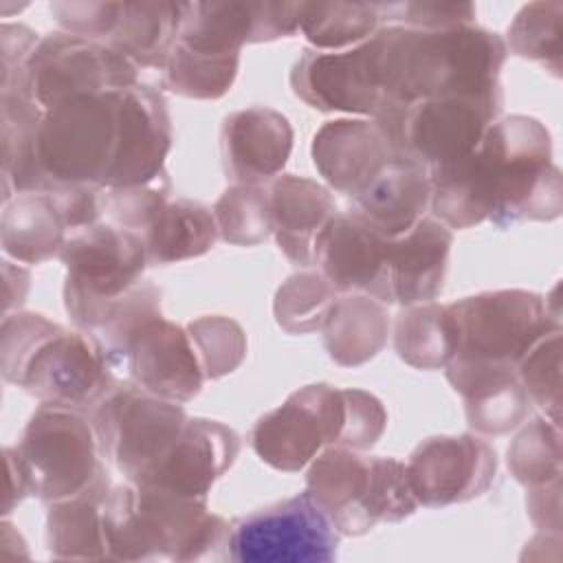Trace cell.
<instances>
[{"mask_svg":"<svg viewBox=\"0 0 563 563\" xmlns=\"http://www.w3.org/2000/svg\"><path fill=\"white\" fill-rule=\"evenodd\" d=\"M310 156L332 189L354 198L398 152L374 119H334L314 132Z\"/></svg>","mask_w":563,"mask_h":563,"instance_id":"24","label":"cell"},{"mask_svg":"<svg viewBox=\"0 0 563 563\" xmlns=\"http://www.w3.org/2000/svg\"><path fill=\"white\" fill-rule=\"evenodd\" d=\"M336 290L321 273L301 271L290 275L275 292L273 314L277 325L288 334H308L321 330Z\"/></svg>","mask_w":563,"mask_h":563,"instance_id":"40","label":"cell"},{"mask_svg":"<svg viewBox=\"0 0 563 563\" xmlns=\"http://www.w3.org/2000/svg\"><path fill=\"white\" fill-rule=\"evenodd\" d=\"M407 475L420 506L444 508L464 504L493 486L497 453L475 433L433 435L413 449Z\"/></svg>","mask_w":563,"mask_h":563,"instance_id":"14","label":"cell"},{"mask_svg":"<svg viewBox=\"0 0 563 563\" xmlns=\"http://www.w3.org/2000/svg\"><path fill=\"white\" fill-rule=\"evenodd\" d=\"M139 84V68L103 42L66 31L44 35L26 62V88L44 108L79 95L125 90Z\"/></svg>","mask_w":563,"mask_h":563,"instance_id":"11","label":"cell"},{"mask_svg":"<svg viewBox=\"0 0 563 563\" xmlns=\"http://www.w3.org/2000/svg\"><path fill=\"white\" fill-rule=\"evenodd\" d=\"M389 238L354 209L334 213L312 242V262L336 292H363L380 301Z\"/></svg>","mask_w":563,"mask_h":563,"instance_id":"19","label":"cell"},{"mask_svg":"<svg viewBox=\"0 0 563 563\" xmlns=\"http://www.w3.org/2000/svg\"><path fill=\"white\" fill-rule=\"evenodd\" d=\"M240 435L209 418H187L169 451L136 482L183 497L207 499L211 486L233 466Z\"/></svg>","mask_w":563,"mask_h":563,"instance_id":"18","label":"cell"},{"mask_svg":"<svg viewBox=\"0 0 563 563\" xmlns=\"http://www.w3.org/2000/svg\"><path fill=\"white\" fill-rule=\"evenodd\" d=\"M343 422V389L328 383L306 385L277 409L257 418L251 429V446L271 468L299 473L328 444H339Z\"/></svg>","mask_w":563,"mask_h":563,"instance_id":"12","label":"cell"},{"mask_svg":"<svg viewBox=\"0 0 563 563\" xmlns=\"http://www.w3.org/2000/svg\"><path fill=\"white\" fill-rule=\"evenodd\" d=\"M328 356L341 367H358L383 352L389 332L385 303L369 295H343L330 306L321 328Z\"/></svg>","mask_w":563,"mask_h":563,"instance_id":"32","label":"cell"},{"mask_svg":"<svg viewBox=\"0 0 563 563\" xmlns=\"http://www.w3.org/2000/svg\"><path fill=\"white\" fill-rule=\"evenodd\" d=\"M0 369L40 402L88 416L121 383L92 336L20 310L2 317Z\"/></svg>","mask_w":563,"mask_h":563,"instance_id":"3","label":"cell"},{"mask_svg":"<svg viewBox=\"0 0 563 563\" xmlns=\"http://www.w3.org/2000/svg\"><path fill=\"white\" fill-rule=\"evenodd\" d=\"M26 473L29 495L51 504L90 488L106 471L86 413L42 402L13 446Z\"/></svg>","mask_w":563,"mask_h":563,"instance_id":"7","label":"cell"},{"mask_svg":"<svg viewBox=\"0 0 563 563\" xmlns=\"http://www.w3.org/2000/svg\"><path fill=\"white\" fill-rule=\"evenodd\" d=\"M172 191L169 176L141 187L125 189H103L101 191V216L119 229H128L143 238V233L154 224Z\"/></svg>","mask_w":563,"mask_h":563,"instance_id":"44","label":"cell"},{"mask_svg":"<svg viewBox=\"0 0 563 563\" xmlns=\"http://www.w3.org/2000/svg\"><path fill=\"white\" fill-rule=\"evenodd\" d=\"M295 132L290 121L266 106H251L224 117L220 154L233 185H266L290 158Z\"/></svg>","mask_w":563,"mask_h":563,"instance_id":"22","label":"cell"},{"mask_svg":"<svg viewBox=\"0 0 563 563\" xmlns=\"http://www.w3.org/2000/svg\"><path fill=\"white\" fill-rule=\"evenodd\" d=\"M59 262L66 279L97 297H119L143 282L147 253L143 238L110 222L68 233Z\"/></svg>","mask_w":563,"mask_h":563,"instance_id":"17","label":"cell"},{"mask_svg":"<svg viewBox=\"0 0 563 563\" xmlns=\"http://www.w3.org/2000/svg\"><path fill=\"white\" fill-rule=\"evenodd\" d=\"M125 369L136 387L178 405L194 400L205 383L187 328L163 317L139 330L130 343Z\"/></svg>","mask_w":563,"mask_h":563,"instance_id":"20","label":"cell"},{"mask_svg":"<svg viewBox=\"0 0 563 563\" xmlns=\"http://www.w3.org/2000/svg\"><path fill=\"white\" fill-rule=\"evenodd\" d=\"M101 457L128 482L143 477L176 442L187 413L134 383H119L88 416Z\"/></svg>","mask_w":563,"mask_h":563,"instance_id":"8","label":"cell"},{"mask_svg":"<svg viewBox=\"0 0 563 563\" xmlns=\"http://www.w3.org/2000/svg\"><path fill=\"white\" fill-rule=\"evenodd\" d=\"M561 479L545 484V486H534L528 488L526 497V508L532 519V523L539 530H552L554 534H561Z\"/></svg>","mask_w":563,"mask_h":563,"instance_id":"49","label":"cell"},{"mask_svg":"<svg viewBox=\"0 0 563 563\" xmlns=\"http://www.w3.org/2000/svg\"><path fill=\"white\" fill-rule=\"evenodd\" d=\"M369 457L341 444H328L306 473V490L341 537H361L376 528L369 512Z\"/></svg>","mask_w":563,"mask_h":563,"instance_id":"25","label":"cell"},{"mask_svg":"<svg viewBox=\"0 0 563 563\" xmlns=\"http://www.w3.org/2000/svg\"><path fill=\"white\" fill-rule=\"evenodd\" d=\"M429 183L433 218L457 231L486 220L499 229L526 220L550 222L563 211L552 136L539 119L526 114L490 123L471 154L429 167Z\"/></svg>","mask_w":563,"mask_h":563,"instance_id":"1","label":"cell"},{"mask_svg":"<svg viewBox=\"0 0 563 563\" xmlns=\"http://www.w3.org/2000/svg\"><path fill=\"white\" fill-rule=\"evenodd\" d=\"M119 143V90L79 95L44 110L37 163L48 189L88 185L103 189Z\"/></svg>","mask_w":563,"mask_h":563,"instance_id":"5","label":"cell"},{"mask_svg":"<svg viewBox=\"0 0 563 563\" xmlns=\"http://www.w3.org/2000/svg\"><path fill=\"white\" fill-rule=\"evenodd\" d=\"M378 2H299V31L317 51H345L378 29Z\"/></svg>","mask_w":563,"mask_h":563,"instance_id":"36","label":"cell"},{"mask_svg":"<svg viewBox=\"0 0 563 563\" xmlns=\"http://www.w3.org/2000/svg\"><path fill=\"white\" fill-rule=\"evenodd\" d=\"M290 88L319 112L374 119L383 103L376 33L345 51H303L290 70Z\"/></svg>","mask_w":563,"mask_h":563,"instance_id":"13","label":"cell"},{"mask_svg":"<svg viewBox=\"0 0 563 563\" xmlns=\"http://www.w3.org/2000/svg\"><path fill=\"white\" fill-rule=\"evenodd\" d=\"M369 512L376 523H398L418 510L407 464L396 457H369Z\"/></svg>","mask_w":563,"mask_h":563,"instance_id":"45","label":"cell"},{"mask_svg":"<svg viewBox=\"0 0 563 563\" xmlns=\"http://www.w3.org/2000/svg\"><path fill=\"white\" fill-rule=\"evenodd\" d=\"M383 103L380 112L420 99L473 97L504 101L499 73L506 40L477 24L442 31L380 26L376 31Z\"/></svg>","mask_w":563,"mask_h":563,"instance_id":"2","label":"cell"},{"mask_svg":"<svg viewBox=\"0 0 563 563\" xmlns=\"http://www.w3.org/2000/svg\"><path fill=\"white\" fill-rule=\"evenodd\" d=\"M563 2H530L519 9L508 26L506 48L517 57L539 62L554 77L561 75Z\"/></svg>","mask_w":563,"mask_h":563,"instance_id":"38","label":"cell"},{"mask_svg":"<svg viewBox=\"0 0 563 563\" xmlns=\"http://www.w3.org/2000/svg\"><path fill=\"white\" fill-rule=\"evenodd\" d=\"M453 231L422 216L407 233L389 238L380 303L413 306L440 297L449 271Z\"/></svg>","mask_w":563,"mask_h":563,"instance_id":"21","label":"cell"},{"mask_svg":"<svg viewBox=\"0 0 563 563\" xmlns=\"http://www.w3.org/2000/svg\"><path fill=\"white\" fill-rule=\"evenodd\" d=\"M299 31V2H189L178 42L211 55L273 42Z\"/></svg>","mask_w":563,"mask_h":563,"instance_id":"16","label":"cell"},{"mask_svg":"<svg viewBox=\"0 0 563 563\" xmlns=\"http://www.w3.org/2000/svg\"><path fill=\"white\" fill-rule=\"evenodd\" d=\"M189 2H121L106 44L125 55L136 68H165Z\"/></svg>","mask_w":563,"mask_h":563,"instance_id":"30","label":"cell"},{"mask_svg":"<svg viewBox=\"0 0 563 563\" xmlns=\"http://www.w3.org/2000/svg\"><path fill=\"white\" fill-rule=\"evenodd\" d=\"M517 376L548 420L561 424V328L537 341L517 365Z\"/></svg>","mask_w":563,"mask_h":563,"instance_id":"43","label":"cell"},{"mask_svg":"<svg viewBox=\"0 0 563 563\" xmlns=\"http://www.w3.org/2000/svg\"><path fill=\"white\" fill-rule=\"evenodd\" d=\"M220 238L213 209L198 200L167 202L143 233L147 266H165L209 253Z\"/></svg>","mask_w":563,"mask_h":563,"instance_id":"34","label":"cell"},{"mask_svg":"<svg viewBox=\"0 0 563 563\" xmlns=\"http://www.w3.org/2000/svg\"><path fill=\"white\" fill-rule=\"evenodd\" d=\"M4 462H7V497H4L2 512L9 515L13 506H18L29 495V482L13 446L4 449Z\"/></svg>","mask_w":563,"mask_h":563,"instance_id":"50","label":"cell"},{"mask_svg":"<svg viewBox=\"0 0 563 563\" xmlns=\"http://www.w3.org/2000/svg\"><path fill=\"white\" fill-rule=\"evenodd\" d=\"M163 292L152 282H139L119 297H97L73 282H64V308L75 330L86 332L114 367L125 365L130 343L139 330L161 314Z\"/></svg>","mask_w":563,"mask_h":563,"instance_id":"23","label":"cell"},{"mask_svg":"<svg viewBox=\"0 0 563 563\" xmlns=\"http://www.w3.org/2000/svg\"><path fill=\"white\" fill-rule=\"evenodd\" d=\"M510 475L526 488L561 479V433L559 424L545 418L530 420L510 442L506 453Z\"/></svg>","mask_w":563,"mask_h":563,"instance_id":"41","label":"cell"},{"mask_svg":"<svg viewBox=\"0 0 563 563\" xmlns=\"http://www.w3.org/2000/svg\"><path fill=\"white\" fill-rule=\"evenodd\" d=\"M4 205L24 191H48L37 163V130L44 108L26 95H0Z\"/></svg>","mask_w":563,"mask_h":563,"instance_id":"33","label":"cell"},{"mask_svg":"<svg viewBox=\"0 0 563 563\" xmlns=\"http://www.w3.org/2000/svg\"><path fill=\"white\" fill-rule=\"evenodd\" d=\"M343 400L345 422L339 444L354 451L372 449L387 427V411L383 402L363 389H343Z\"/></svg>","mask_w":563,"mask_h":563,"instance_id":"47","label":"cell"},{"mask_svg":"<svg viewBox=\"0 0 563 563\" xmlns=\"http://www.w3.org/2000/svg\"><path fill=\"white\" fill-rule=\"evenodd\" d=\"M504 101L473 97L420 99L407 108L385 110L374 121L385 130L400 156L424 167L446 165L471 154L490 123L501 114Z\"/></svg>","mask_w":563,"mask_h":563,"instance_id":"9","label":"cell"},{"mask_svg":"<svg viewBox=\"0 0 563 563\" xmlns=\"http://www.w3.org/2000/svg\"><path fill=\"white\" fill-rule=\"evenodd\" d=\"M429 167L394 156L354 198V211L387 238L407 233L429 209Z\"/></svg>","mask_w":563,"mask_h":563,"instance_id":"28","label":"cell"},{"mask_svg":"<svg viewBox=\"0 0 563 563\" xmlns=\"http://www.w3.org/2000/svg\"><path fill=\"white\" fill-rule=\"evenodd\" d=\"M172 117L163 92L147 84L119 90V143L103 189L152 185L167 176Z\"/></svg>","mask_w":563,"mask_h":563,"instance_id":"15","label":"cell"},{"mask_svg":"<svg viewBox=\"0 0 563 563\" xmlns=\"http://www.w3.org/2000/svg\"><path fill=\"white\" fill-rule=\"evenodd\" d=\"M112 488L103 471L84 493L51 501L46 512V550L55 559L106 561L103 499Z\"/></svg>","mask_w":563,"mask_h":563,"instance_id":"31","label":"cell"},{"mask_svg":"<svg viewBox=\"0 0 563 563\" xmlns=\"http://www.w3.org/2000/svg\"><path fill=\"white\" fill-rule=\"evenodd\" d=\"M220 238L233 246H257L273 235L266 185H233L213 205Z\"/></svg>","mask_w":563,"mask_h":563,"instance_id":"39","label":"cell"},{"mask_svg":"<svg viewBox=\"0 0 563 563\" xmlns=\"http://www.w3.org/2000/svg\"><path fill=\"white\" fill-rule=\"evenodd\" d=\"M121 2H51L57 24L73 35L103 42L112 33Z\"/></svg>","mask_w":563,"mask_h":563,"instance_id":"48","label":"cell"},{"mask_svg":"<svg viewBox=\"0 0 563 563\" xmlns=\"http://www.w3.org/2000/svg\"><path fill=\"white\" fill-rule=\"evenodd\" d=\"M68 233L66 216L53 189L18 194L2 209V251L22 264H42L59 257Z\"/></svg>","mask_w":563,"mask_h":563,"instance_id":"29","label":"cell"},{"mask_svg":"<svg viewBox=\"0 0 563 563\" xmlns=\"http://www.w3.org/2000/svg\"><path fill=\"white\" fill-rule=\"evenodd\" d=\"M273 235L284 257L295 266L312 264V242L336 213L332 194L312 178L282 174L266 183Z\"/></svg>","mask_w":563,"mask_h":563,"instance_id":"27","label":"cell"},{"mask_svg":"<svg viewBox=\"0 0 563 563\" xmlns=\"http://www.w3.org/2000/svg\"><path fill=\"white\" fill-rule=\"evenodd\" d=\"M394 350L416 369H444L455 354V325L449 306L435 301L405 306L394 321Z\"/></svg>","mask_w":563,"mask_h":563,"instance_id":"35","label":"cell"},{"mask_svg":"<svg viewBox=\"0 0 563 563\" xmlns=\"http://www.w3.org/2000/svg\"><path fill=\"white\" fill-rule=\"evenodd\" d=\"M185 328L205 380L222 378L242 365L246 356V334L238 321L222 314H207L189 321Z\"/></svg>","mask_w":563,"mask_h":563,"instance_id":"42","label":"cell"},{"mask_svg":"<svg viewBox=\"0 0 563 563\" xmlns=\"http://www.w3.org/2000/svg\"><path fill=\"white\" fill-rule=\"evenodd\" d=\"M341 534L308 490L231 523L229 556L238 563H330Z\"/></svg>","mask_w":563,"mask_h":563,"instance_id":"10","label":"cell"},{"mask_svg":"<svg viewBox=\"0 0 563 563\" xmlns=\"http://www.w3.org/2000/svg\"><path fill=\"white\" fill-rule=\"evenodd\" d=\"M231 523L207 499L117 484L103 499V534L112 561H200L229 543Z\"/></svg>","mask_w":563,"mask_h":563,"instance_id":"4","label":"cell"},{"mask_svg":"<svg viewBox=\"0 0 563 563\" xmlns=\"http://www.w3.org/2000/svg\"><path fill=\"white\" fill-rule=\"evenodd\" d=\"M383 26L442 31L475 24V4L468 2H378Z\"/></svg>","mask_w":563,"mask_h":563,"instance_id":"46","label":"cell"},{"mask_svg":"<svg viewBox=\"0 0 563 563\" xmlns=\"http://www.w3.org/2000/svg\"><path fill=\"white\" fill-rule=\"evenodd\" d=\"M238 68L240 53H198L183 42H176L163 70L165 84L172 92L187 99H220L231 90Z\"/></svg>","mask_w":563,"mask_h":563,"instance_id":"37","label":"cell"},{"mask_svg":"<svg viewBox=\"0 0 563 563\" xmlns=\"http://www.w3.org/2000/svg\"><path fill=\"white\" fill-rule=\"evenodd\" d=\"M444 374L449 385L464 398L466 422L475 433H510L526 422L532 411V402L515 367L451 358Z\"/></svg>","mask_w":563,"mask_h":563,"instance_id":"26","label":"cell"},{"mask_svg":"<svg viewBox=\"0 0 563 563\" xmlns=\"http://www.w3.org/2000/svg\"><path fill=\"white\" fill-rule=\"evenodd\" d=\"M455 325V354L484 365L515 367L545 334L561 328L545 297L523 288L484 290L446 303Z\"/></svg>","mask_w":563,"mask_h":563,"instance_id":"6","label":"cell"}]
</instances>
